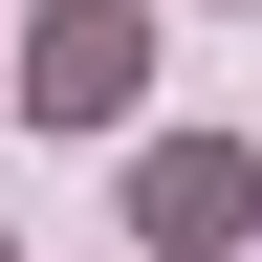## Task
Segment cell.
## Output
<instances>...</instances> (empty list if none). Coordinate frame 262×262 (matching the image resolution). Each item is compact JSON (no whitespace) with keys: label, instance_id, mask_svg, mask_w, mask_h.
I'll return each mask as SVG.
<instances>
[{"label":"cell","instance_id":"obj_2","mask_svg":"<svg viewBox=\"0 0 262 262\" xmlns=\"http://www.w3.org/2000/svg\"><path fill=\"white\" fill-rule=\"evenodd\" d=\"M131 219H153V241H241V219H262V153H219V131H175V153L131 175Z\"/></svg>","mask_w":262,"mask_h":262},{"label":"cell","instance_id":"obj_1","mask_svg":"<svg viewBox=\"0 0 262 262\" xmlns=\"http://www.w3.org/2000/svg\"><path fill=\"white\" fill-rule=\"evenodd\" d=\"M131 88H153V22L131 0H44L22 22V110L44 131H131Z\"/></svg>","mask_w":262,"mask_h":262}]
</instances>
